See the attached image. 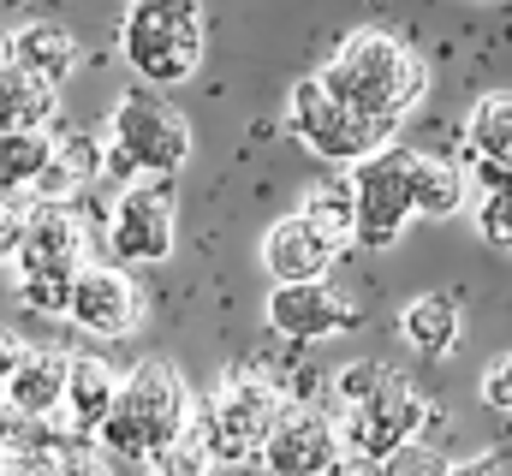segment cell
<instances>
[{
	"mask_svg": "<svg viewBox=\"0 0 512 476\" xmlns=\"http://www.w3.org/2000/svg\"><path fill=\"white\" fill-rule=\"evenodd\" d=\"M316 78L358 114L387 119V125H405V114L429 96V66L387 30H352Z\"/></svg>",
	"mask_w": 512,
	"mask_h": 476,
	"instance_id": "cell-1",
	"label": "cell"
},
{
	"mask_svg": "<svg viewBox=\"0 0 512 476\" xmlns=\"http://www.w3.org/2000/svg\"><path fill=\"white\" fill-rule=\"evenodd\" d=\"M191 393H185V375L167 363V357H143L137 369L120 375L114 387V405L96 429L102 453L108 459H131V465H149L161 447H173L185 429H191Z\"/></svg>",
	"mask_w": 512,
	"mask_h": 476,
	"instance_id": "cell-2",
	"label": "cell"
},
{
	"mask_svg": "<svg viewBox=\"0 0 512 476\" xmlns=\"http://www.w3.org/2000/svg\"><path fill=\"white\" fill-rule=\"evenodd\" d=\"M203 0H131L120 24V54L149 90H179L203 66Z\"/></svg>",
	"mask_w": 512,
	"mask_h": 476,
	"instance_id": "cell-3",
	"label": "cell"
},
{
	"mask_svg": "<svg viewBox=\"0 0 512 476\" xmlns=\"http://www.w3.org/2000/svg\"><path fill=\"white\" fill-rule=\"evenodd\" d=\"M286 405H292L286 387H280L274 375H262L256 363H245V369H227V375L215 381L209 405L191 411V423H197V435L209 441L215 465H256V459H262V441H268V429L280 423Z\"/></svg>",
	"mask_w": 512,
	"mask_h": 476,
	"instance_id": "cell-4",
	"label": "cell"
},
{
	"mask_svg": "<svg viewBox=\"0 0 512 476\" xmlns=\"http://www.w3.org/2000/svg\"><path fill=\"white\" fill-rule=\"evenodd\" d=\"M191 161V119L179 102H167L161 90H131L108 114V179H137V173H161L173 179Z\"/></svg>",
	"mask_w": 512,
	"mask_h": 476,
	"instance_id": "cell-5",
	"label": "cell"
},
{
	"mask_svg": "<svg viewBox=\"0 0 512 476\" xmlns=\"http://www.w3.org/2000/svg\"><path fill=\"white\" fill-rule=\"evenodd\" d=\"M286 131H292L310 155H322V161H334V167H352V161L387 149L399 125L358 114V108L340 102L322 78H304V84H292V96H286Z\"/></svg>",
	"mask_w": 512,
	"mask_h": 476,
	"instance_id": "cell-6",
	"label": "cell"
},
{
	"mask_svg": "<svg viewBox=\"0 0 512 476\" xmlns=\"http://www.w3.org/2000/svg\"><path fill=\"white\" fill-rule=\"evenodd\" d=\"M411 227V149L387 143L352 161V244L387 250Z\"/></svg>",
	"mask_w": 512,
	"mask_h": 476,
	"instance_id": "cell-7",
	"label": "cell"
},
{
	"mask_svg": "<svg viewBox=\"0 0 512 476\" xmlns=\"http://www.w3.org/2000/svg\"><path fill=\"white\" fill-rule=\"evenodd\" d=\"M173 238H179V197H173V179L161 173H137L120 185L114 209H108V244L120 262H167L173 256Z\"/></svg>",
	"mask_w": 512,
	"mask_h": 476,
	"instance_id": "cell-8",
	"label": "cell"
},
{
	"mask_svg": "<svg viewBox=\"0 0 512 476\" xmlns=\"http://www.w3.org/2000/svg\"><path fill=\"white\" fill-rule=\"evenodd\" d=\"M66 322L84 328L90 340H131L137 322H143V286L120 262H84L78 280H72Z\"/></svg>",
	"mask_w": 512,
	"mask_h": 476,
	"instance_id": "cell-9",
	"label": "cell"
},
{
	"mask_svg": "<svg viewBox=\"0 0 512 476\" xmlns=\"http://www.w3.org/2000/svg\"><path fill=\"white\" fill-rule=\"evenodd\" d=\"M262 316H268V334L280 340H334L358 322V304L322 274V280H274Z\"/></svg>",
	"mask_w": 512,
	"mask_h": 476,
	"instance_id": "cell-10",
	"label": "cell"
},
{
	"mask_svg": "<svg viewBox=\"0 0 512 476\" xmlns=\"http://www.w3.org/2000/svg\"><path fill=\"white\" fill-rule=\"evenodd\" d=\"M340 453H346V441H340V423H334L328 411H316V405H286L280 423L268 429L256 465H268V476H328Z\"/></svg>",
	"mask_w": 512,
	"mask_h": 476,
	"instance_id": "cell-11",
	"label": "cell"
},
{
	"mask_svg": "<svg viewBox=\"0 0 512 476\" xmlns=\"http://www.w3.org/2000/svg\"><path fill=\"white\" fill-rule=\"evenodd\" d=\"M417 429H423V399H417V387H411L405 375H393L382 393L346 405V417H340L346 453H364V459H387V453L405 447Z\"/></svg>",
	"mask_w": 512,
	"mask_h": 476,
	"instance_id": "cell-12",
	"label": "cell"
},
{
	"mask_svg": "<svg viewBox=\"0 0 512 476\" xmlns=\"http://www.w3.org/2000/svg\"><path fill=\"white\" fill-rule=\"evenodd\" d=\"M84 262H90V215H84V203L30 197L12 268H66V274H78Z\"/></svg>",
	"mask_w": 512,
	"mask_h": 476,
	"instance_id": "cell-13",
	"label": "cell"
},
{
	"mask_svg": "<svg viewBox=\"0 0 512 476\" xmlns=\"http://www.w3.org/2000/svg\"><path fill=\"white\" fill-rule=\"evenodd\" d=\"M102 179H108V143L90 137V131H54L48 167L30 185V197H42V203H84Z\"/></svg>",
	"mask_w": 512,
	"mask_h": 476,
	"instance_id": "cell-14",
	"label": "cell"
},
{
	"mask_svg": "<svg viewBox=\"0 0 512 476\" xmlns=\"http://www.w3.org/2000/svg\"><path fill=\"white\" fill-rule=\"evenodd\" d=\"M334 262H340V244L322 227H310L304 215H280L262 233V268H268V280H322Z\"/></svg>",
	"mask_w": 512,
	"mask_h": 476,
	"instance_id": "cell-15",
	"label": "cell"
},
{
	"mask_svg": "<svg viewBox=\"0 0 512 476\" xmlns=\"http://www.w3.org/2000/svg\"><path fill=\"white\" fill-rule=\"evenodd\" d=\"M0 399L36 423H60V399H66V352L60 346H24L12 363V375L0 381Z\"/></svg>",
	"mask_w": 512,
	"mask_h": 476,
	"instance_id": "cell-16",
	"label": "cell"
},
{
	"mask_svg": "<svg viewBox=\"0 0 512 476\" xmlns=\"http://www.w3.org/2000/svg\"><path fill=\"white\" fill-rule=\"evenodd\" d=\"M114 387H120L114 363H102V357H90V352L66 357L60 429H72V435H90V441H96V429H102V417H108V405H114Z\"/></svg>",
	"mask_w": 512,
	"mask_h": 476,
	"instance_id": "cell-17",
	"label": "cell"
},
{
	"mask_svg": "<svg viewBox=\"0 0 512 476\" xmlns=\"http://www.w3.org/2000/svg\"><path fill=\"white\" fill-rule=\"evenodd\" d=\"M465 137H471V155H477L483 185L512 179V96L507 90H495V96H483V102L471 108Z\"/></svg>",
	"mask_w": 512,
	"mask_h": 476,
	"instance_id": "cell-18",
	"label": "cell"
},
{
	"mask_svg": "<svg viewBox=\"0 0 512 476\" xmlns=\"http://www.w3.org/2000/svg\"><path fill=\"white\" fill-rule=\"evenodd\" d=\"M78 60H84V48H78V36H72L66 24L36 18V24L12 30V66L36 72V78H48V84H66V78L78 72Z\"/></svg>",
	"mask_w": 512,
	"mask_h": 476,
	"instance_id": "cell-19",
	"label": "cell"
},
{
	"mask_svg": "<svg viewBox=\"0 0 512 476\" xmlns=\"http://www.w3.org/2000/svg\"><path fill=\"white\" fill-rule=\"evenodd\" d=\"M399 334L423 357H447L459 346V334H465V310H459L453 292H423V298H411L399 310Z\"/></svg>",
	"mask_w": 512,
	"mask_h": 476,
	"instance_id": "cell-20",
	"label": "cell"
},
{
	"mask_svg": "<svg viewBox=\"0 0 512 476\" xmlns=\"http://www.w3.org/2000/svg\"><path fill=\"white\" fill-rule=\"evenodd\" d=\"M54 119H60V84L24 66L0 72V131H54Z\"/></svg>",
	"mask_w": 512,
	"mask_h": 476,
	"instance_id": "cell-21",
	"label": "cell"
},
{
	"mask_svg": "<svg viewBox=\"0 0 512 476\" xmlns=\"http://www.w3.org/2000/svg\"><path fill=\"white\" fill-rule=\"evenodd\" d=\"M465 191H471L465 167L411 149V215H423V221H453V215L465 209Z\"/></svg>",
	"mask_w": 512,
	"mask_h": 476,
	"instance_id": "cell-22",
	"label": "cell"
},
{
	"mask_svg": "<svg viewBox=\"0 0 512 476\" xmlns=\"http://www.w3.org/2000/svg\"><path fill=\"white\" fill-rule=\"evenodd\" d=\"M48 149H54V131H0V191L30 197V185L48 167Z\"/></svg>",
	"mask_w": 512,
	"mask_h": 476,
	"instance_id": "cell-23",
	"label": "cell"
},
{
	"mask_svg": "<svg viewBox=\"0 0 512 476\" xmlns=\"http://www.w3.org/2000/svg\"><path fill=\"white\" fill-rule=\"evenodd\" d=\"M72 280L78 274H66V268H12V292H18V304L30 310V316H66V304H72Z\"/></svg>",
	"mask_w": 512,
	"mask_h": 476,
	"instance_id": "cell-24",
	"label": "cell"
},
{
	"mask_svg": "<svg viewBox=\"0 0 512 476\" xmlns=\"http://www.w3.org/2000/svg\"><path fill=\"white\" fill-rule=\"evenodd\" d=\"M298 215H304L310 227H322V233L334 238V244H346V238H352V179H334V185H310Z\"/></svg>",
	"mask_w": 512,
	"mask_h": 476,
	"instance_id": "cell-25",
	"label": "cell"
},
{
	"mask_svg": "<svg viewBox=\"0 0 512 476\" xmlns=\"http://www.w3.org/2000/svg\"><path fill=\"white\" fill-rule=\"evenodd\" d=\"M149 476H215V453H209V441L197 435V423H191L173 447H161V453L149 459Z\"/></svg>",
	"mask_w": 512,
	"mask_h": 476,
	"instance_id": "cell-26",
	"label": "cell"
},
{
	"mask_svg": "<svg viewBox=\"0 0 512 476\" xmlns=\"http://www.w3.org/2000/svg\"><path fill=\"white\" fill-rule=\"evenodd\" d=\"M382 476H453V459H447L435 441L411 435L405 447H393V453L382 459Z\"/></svg>",
	"mask_w": 512,
	"mask_h": 476,
	"instance_id": "cell-27",
	"label": "cell"
},
{
	"mask_svg": "<svg viewBox=\"0 0 512 476\" xmlns=\"http://www.w3.org/2000/svg\"><path fill=\"white\" fill-rule=\"evenodd\" d=\"M393 375H399L393 363H376V357H364V363H346V369L334 375V393H340V405H358V399L382 393Z\"/></svg>",
	"mask_w": 512,
	"mask_h": 476,
	"instance_id": "cell-28",
	"label": "cell"
},
{
	"mask_svg": "<svg viewBox=\"0 0 512 476\" xmlns=\"http://www.w3.org/2000/svg\"><path fill=\"white\" fill-rule=\"evenodd\" d=\"M477 233L489 238L495 250H512V179L489 185V197L477 203Z\"/></svg>",
	"mask_w": 512,
	"mask_h": 476,
	"instance_id": "cell-29",
	"label": "cell"
},
{
	"mask_svg": "<svg viewBox=\"0 0 512 476\" xmlns=\"http://www.w3.org/2000/svg\"><path fill=\"white\" fill-rule=\"evenodd\" d=\"M477 393H483V405H489V411L512 417V352L495 357V363L483 369V387H477Z\"/></svg>",
	"mask_w": 512,
	"mask_h": 476,
	"instance_id": "cell-30",
	"label": "cell"
},
{
	"mask_svg": "<svg viewBox=\"0 0 512 476\" xmlns=\"http://www.w3.org/2000/svg\"><path fill=\"white\" fill-rule=\"evenodd\" d=\"M24 203H30V197H6V191H0V268H12V256H18V233H24Z\"/></svg>",
	"mask_w": 512,
	"mask_h": 476,
	"instance_id": "cell-31",
	"label": "cell"
},
{
	"mask_svg": "<svg viewBox=\"0 0 512 476\" xmlns=\"http://www.w3.org/2000/svg\"><path fill=\"white\" fill-rule=\"evenodd\" d=\"M453 476H512V447H489L477 459H459Z\"/></svg>",
	"mask_w": 512,
	"mask_h": 476,
	"instance_id": "cell-32",
	"label": "cell"
},
{
	"mask_svg": "<svg viewBox=\"0 0 512 476\" xmlns=\"http://www.w3.org/2000/svg\"><path fill=\"white\" fill-rule=\"evenodd\" d=\"M328 476H382V459H364V453H340Z\"/></svg>",
	"mask_w": 512,
	"mask_h": 476,
	"instance_id": "cell-33",
	"label": "cell"
},
{
	"mask_svg": "<svg viewBox=\"0 0 512 476\" xmlns=\"http://www.w3.org/2000/svg\"><path fill=\"white\" fill-rule=\"evenodd\" d=\"M18 357H24V340H18V334H12V328L0 322V381L12 375V363H18Z\"/></svg>",
	"mask_w": 512,
	"mask_h": 476,
	"instance_id": "cell-34",
	"label": "cell"
},
{
	"mask_svg": "<svg viewBox=\"0 0 512 476\" xmlns=\"http://www.w3.org/2000/svg\"><path fill=\"white\" fill-rule=\"evenodd\" d=\"M12 66V30H0V72Z\"/></svg>",
	"mask_w": 512,
	"mask_h": 476,
	"instance_id": "cell-35",
	"label": "cell"
},
{
	"mask_svg": "<svg viewBox=\"0 0 512 476\" xmlns=\"http://www.w3.org/2000/svg\"><path fill=\"white\" fill-rule=\"evenodd\" d=\"M471 6H477V0H471Z\"/></svg>",
	"mask_w": 512,
	"mask_h": 476,
	"instance_id": "cell-36",
	"label": "cell"
}]
</instances>
